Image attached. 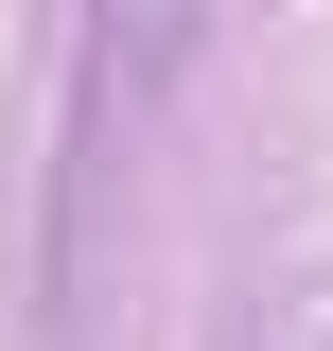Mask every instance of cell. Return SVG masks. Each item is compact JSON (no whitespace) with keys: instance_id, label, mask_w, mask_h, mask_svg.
<instances>
[{"instance_id":"6da1fadb","label":"cell","mask_w":333,"mask_h":351,"mask_svg":"<svg viewBox=\"0 0 333 351\" xmlns=\"http://www.w3.org/2000/svg\"><path fill=\"white\" fill-rule=\"evenodd\" d=\"M175 36H193V0H106V71H88V123H123L140 88L175 71Z\"/></svg>"}]
</instances>
